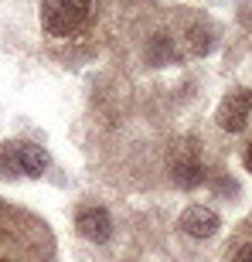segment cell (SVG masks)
<instances>
[{
	"label": "cell",
	"instance_id": "obj_6",
	"mask_svg": "<svg viewBox=\"0 0 252 262\" xmlns=\"http://www.w3.org/2000/svg\"><path fill=\"white\" fill-rule=\"evenodd\" d=\"M174 181L181 187H198L204 181V164L198 160L191 146H181L177 150V160H174Z\"/></svg>",
	"mask_w": 252,
	"mask_h": 262
},
{
	"label": "cell",
	"instance_id": "obj_5",
	"mask_svg": "<svg viewBox=\"0 0 252 262\" xmlns=\"http://www.w3.org/2000/svg\"><path fill=\"white\" fill-rule=\"evenodd\" d=\"M75 225L89 242H106L109 235H113V218H109L106 208H82Z\"/></svg>",
	"mask_w": 252,
	"mask_h": 262
},
{
	"label": "cell",
	"instance_id": "obj_1",
	"mask_svg": "<svg viewBox=\"0 0 252 262\" xmlns=\"http://www.w3.org/2000/svg\"><path fill=\"white\" fill-rule=\"evenodd\" d=\"M92 0H41V28L51 38H75L86 28Z\"/></svg>",
	"mask_w": 252,
	"mask_h": 262
},
{
	"label": "cell",
	"instance_id": "obj_7",
	"mask_svg": "<svg viewBox=\"0 0 252 262\" xmlns=\"http://www.w3.org/2000/svg\"><path fill=\"white\" fill-rule=\"evenodd\" d=\"M232 262H252V238L232 249Z\"/></svg>",
	"mask_w": 252,
	"mask_h": 262
},
{
	"label": "cell",
	"instance_id": "obj_4",
	"mask_svg": "<svg viewBox=\"0 0 252 262\" xmlns=\"http://www.w3.org/2000/svg\"><path fill=\"white\" fill-rule=\"evenodd\" d=\"M181 232L191 235V238H212L215 232H218V214L212 211V208H204V204H194V208H187L184 214H181Z\"/></svg>",
	"mask_w": 252,
	"mask_h": 262
},
{
	"label": "cell",
	"instance_id": "obj_8",
	"mask_svg": "<svg viewBox=\"0 0 252 262\" xmlns=\"http://www.w3.org/2000/svg\"><path fill=\"white\" fill-rule=\"evenodd\" d=\"M242 160H245V170H249V174H252V143L245 146V157H242Z\"/></svg>",
	"mask_w": 252,
	"mask_h": 262
},
{
	"label": "cell",
	"instance_id": "obj_3",
	"mask_svg": "<svg viewBox=\"0 0 252 262\" xmlns=\"http://www.w3.org/2000/svg\"><path fill=\"white\" fill-rule=\"evenodd\" d=\"M249 113H252V92L235 89V92H228V96L222 99L215 119H218V126L228 129V133H242V129L249 126Z\"/></svg>",
	"mask_w": 252,
	"mask_h": 262
},
{
	"label": "cell",
	"instance_id": "obj_2",
	"mask_svg": "<svg viewBox=\"0 0 252 262\" xmlns=\"http://www.w3.org/2000/svg\"><path fill=\"white\" fill-rule=\"evenodd\" d=\"M45 167H48V154L41 150L38 143H7L0 150V174L4 177H38L45 174Z\"/></svg>",
	"mask_w": 252,
	"mask_h": 262
}]
</instances>
